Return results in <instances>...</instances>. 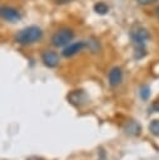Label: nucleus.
<instances>
[{"label":"nucleus","instance_id":"1","mask_svg":"<svg viewBox=\"0 0 159 160\" xmlns=\"http://www.w3.org/2000/svg\"><path fill=\"white\" fill-rule=\"evenodd\" d=\"M41 38H43V30L39 26L31 25L18 31V34L15 35V41L21 45H31L41 40Z\"/></svg>","mask_w":159,"mask_h":160},{"label":"nucleus","instance_id":"2","mask_svg":"<svg viewBox=\"0 0 159 160\" xmlns=\"http://www.w3.org/2000/svg\"><path fill=\"white\" fill-rule=\"evenodd\" d=\"M74 38V31L69 28H63L55 31L51 36V44L55 48H65L70 44V41Z\"/></svg>","mask_w":159,"mask_h":160},{"label":"nucleus","instance_id":"3","mask_svg":"<svg viewBox=\"0 0 159 160\" xmlns=\"http://www.w3.org/2000/svg\"><path fill=\"white\" fill-rule=\"evenodd\" d=\"M130 38L135 46H145V42L150 39V32L144 26L135 24L130 30Z\"/></svg>","mask_w":159,"mask_h":160},{"label":"nucleus","instance_id":"4","mask_svg":"<svg viewBox=\"0 0 159 160\" xmlns=\"http://www.w3.org/2000/svg\"><path fill=\"white\" fill-rule=\"evenodd\" d=\"M1 18L8 22H18L21 19V14L18 9L13 6H1L0 9Z\"/></svg>","mask_w":159,"mask_h":160},{"label":"nucleus","instance_id":"5","mask_svg":"<svg viewBox=\"0 0 159 160\" xmlns=\"http://www.w3.org/2000/svg\"><path fill=\"white\" fill-rule=\"evenodd\" d=\"M41 60H43L44 65L48 66V68H50V69L56 68L59 65V61H60L58 52H55L53 50H45L41 54Z\"/></svg>","mask_w":159,"mask_h":160},{"label":"nucleus","instance_id":"6","mask_svg":"<svg viewBox=\"0 0 159 160\" xmlns=\"http://www.w3.org/2000/svg\"><path fill=\"white\" fill-rule=\"evenodd\" d=\"M85 48V42L84 41H78V42H73V44H69L64 48V50L61 51L63 56L65 58H71L74 55H76L78 52H80L83 49Z\"/></svg>","mask_w":159,"mask_h":160},{"label":"nucleus","instance_id":"7","mask_svg":"<svg viewBox=\"0 0 159 160\" xmlns=\"http://www.w3.org/2000/svg\"><path fill=\"white\" fill-rule=\"evenodd\" d=\"M108 80H109L110 86H113V88L120 85L121 81H123V71H121V69L118 68V66L111 68L109 70V72H108Z\"/></svg>","mask_w":159,"mask_h":160},{"label":"nucleus","instance_id":"8","mask_svg":"<svg viewBox=\"0 0 159 160\" xmlns=\"http://www.w3.org/2000/svg\"><path fill=\"white\" fill-rule=\"evenodd\" d=\"M68 99L70 100L71 104H74L76 106H80V105H83V104H85L88 101V96H86V94L83 90H74V91H71L68 95Z\"/></svg>","mask_w":159,"mask_h":160},{"label":"nucleus","instance_id":"9","mask_svg":"<svg viewBox=\"0 0 159 160\" xmlns=\"http://www.w3.org/2000/svg\"><path fill=\"white\" fill-rule=\"evenodd\" d=\"M124 132L129 136H138L141 132V126H140V124H138L134 120L128 121L124 126Z\"/></svg>","mask_w":159,"mask_h":160},{"label":"nucleus","instance_id":"10","mask_svg":"<svg viewBox=\"0 0 159 160\" xmlns=\"http://www.w3.org/2000/svg\"><path fill=\"white\" fill-rule=\"evenodd\" d=\"M94 11L96 14H99V15H105V14H108L109 8H108V5L105 2H101L100 1V2H96L94 5Z\"/></svg>","mask_w":159,"mask_h":160},{"label":"nucleus","instance_id":"11","mask_svg":"<svg viewBox=\"0 0 159 160\" xmlns=\"http://www.w3.org/2000/svg\"><path fill=\"white\" fill-rule=\"evenodd\" d=\"M85 46L91 51V52H98L100 50V45L98 42V40L95 39H89L86 42H85Z\"/></svg>","mask_w":159,"mask_h":160},{"label":"nucleus","instance_id":"12","mask_svg":"<svg viewBox=\"0 0 159 160\" xmlns=\"http://www.w3.org/2000/svg\"><path fill=\"white\" fill-rule=\"evenodd\" d=\"M149 131L154 135V136H159V120L155 119L149 124Z\"/></svg>","mask_w":159,"mask_h":160},{"label":"nucleus","instance_id":"13","mask_svg":"<svg viewBox=\"0 0 159 160\" xmlns=\"http://www.w3.org/2000/svg\"><path fill=\"white\" fill-rule=\"evenodd\" d=\"M139 95H140V98H141L143 100H148L149 96H150V89H149L146 85L141 86V88H140V91H139Z\"/></svg>","mask_w":159,"mask_h":160},{"label":"nucleus","instance_id":"14","mask_svg":"<svg viewBox=\"0 0 159 160\" xmlns=\"http://www.w3.org/2000/svg\"><path fill=\"white\" fill-rule=\"evenodd\" d=\"M134 1H136L139 5H151V4H154L156 0H134Z\"/></svg>","mask_w":159,"mask_h":160},{"label":"nucleus","instance_id":"15","mask_svg":"<svg viewBox=\"0 0 159 160\" xmlns=\"http://www.w3.org/2000/svg\"><path fill=\"white\" fill-rule=\"evenodd\" d=\"M151 110H153V111H159V101H158V100L153 102V105H151Z\"/></svg>","mask_w":159,"mask_h":160},{"label":"nucleus","instance_id":"16","mask_svg":"<svg viewBox=\"0 0 159 160\" xmlns=\"http://www.w3.org/2000/svg\"><path fill=\"white\" fill-rule=\"evenodd\" d=\"M70 1H73V0H55L56 4H65V2H70Z\"/></svg>","mask_w":159,"mask_h":160},{"label":"nucleus","instance_id":"17","mask_svg":"<svg viewBox=\"0 0 159 160\" xmlns=\"http://www.w3.org/2000/svg\"><path fill=\"white\" fill-rule=\"evenodd\" d=\"M155 11H156V16H158V18H159V6H158V8H156V10H155Z\"/></svg>","mask_w":159,"mask_h":160}]
</instances>
